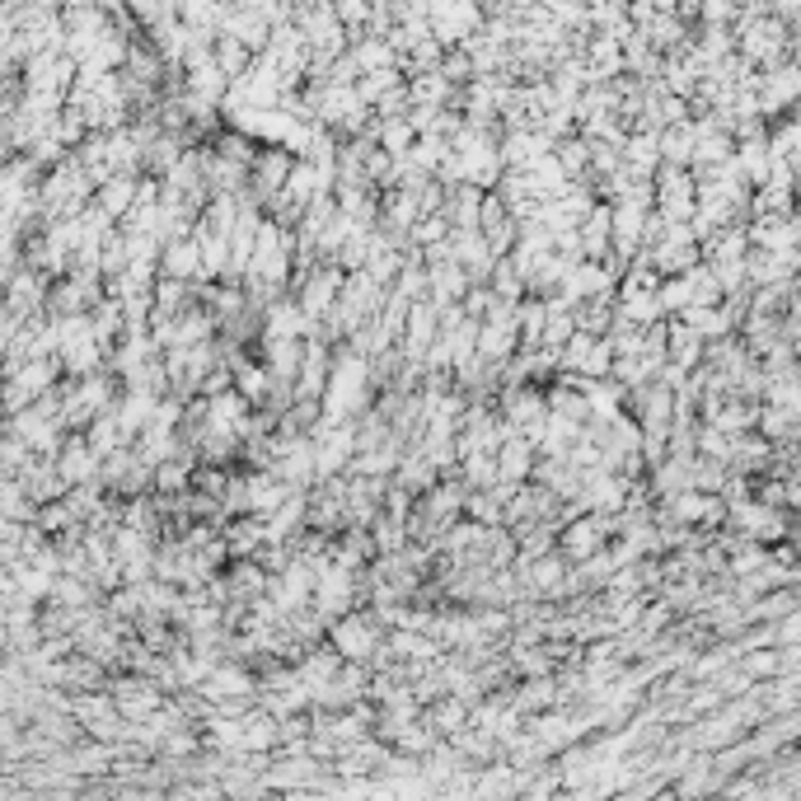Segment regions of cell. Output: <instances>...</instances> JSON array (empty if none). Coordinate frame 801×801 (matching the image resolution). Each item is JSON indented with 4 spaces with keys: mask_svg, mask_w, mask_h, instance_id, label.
Returning a JSON list of instances; mask_svg holds the SVG:
<instances>
[{
    "mask_svg": "<svg viewBox=\"0 0 801 801\" xmlns=\"http://www.w3.org/2000/svg\"><path fill=\"white\" fill-rule=\"evenodd\" d=\"M572 333H577V310H572V305H563V301H558V295H554V301H548V324H544V348H548V352H563V342H567Z\"/></svg>",
    "mask_w": 801,
    "mask_h": 801,
    "instance_id": "44dd1931",
    "label": "cell"
},
{
    "mask_svg": "<svg viewBox=\"0 0 801 801\" xmlns=\"http://www.w3.org/2000/svg\"><path fill=\"white\" fill-rule=\"evenodd\" d=\"M427 272H431V295H427L431 305H437V310L465 305V295H469V286H473V277H469L465 263L446 258V263H427Z\"/></svg>",
    "mask_w": 801,
    "mask_h": 801,
    "instance_id": "ba28073f",
    "label": "cell"
},
{
    "mask_svg": "<svg viewBox=\"0 0 801 801\" xmlns=\"http://www.w3.org/2000/svg\"><path fill=\"white\" fill-rule=\"evenodd\" d=\"M165 277H183V282L202 286V240H197V231L165 244Z\"/></svg>",
    "mask_w": 801,
    "mask_h": 801,
    "instance_id": "9a60e30c",
    "label": "cell"
},
{
    "mask_svg": "<svg viewBox=\"0 0 801 801\" xmlns=\"http://www.w3.org/2000/svg\"><path fill=\"white\" fill-rule=\"evenodd\" d=\"M329 643L348 661H365V666H371L375 652L384 647L380 619H371V614H342V619L329 624Z\"/></svg>",
    "mask_w": 801,
    "mask_h": 801,
    "instance_id": "3957f363",
    "label": "cell"
},
{
    "mask_svg": "<svg viewBox=\"0 0 801 801\" xmlns=\"http://www.w3.org/2000/svg\"><path fill=\"white\" fill-rule=\"evenodd\" d=\"M582 437H586V422L563 418V413H548V427H544V437H539V455H567Z\"/></svg>",
    "mask_w": 801,
    "mask_h": 801,
    "instance_id": "ac0fdd59",
    "label": "cell"
},
{
    "mask_svg": "<svg viewBox=\"0 0 801 801\" xmlns=\"http://www.w3.org/2000/svg\"><path fill=\"white\" fill-rule=\"evenodd\" d=\"M694 301H699V295H694V277H690V272H684V277L661 282V310H666V314H671V310H675V314H684Z\"/></svg>",
    "mask_w": 801,
    "mask_h": 801,
    "instance_id": "cb8c5ba5",
    "label": "cell"
},
{
    "mask_svg": "<svg viewBox=\"0 0 801 801\" xmlns=\"http://www.w3.org/2000/svg\"><path fill=\"white\" fill-rule=\"evenodd\" d=\"M342 286H348V267H342V263H319L310 277L295 286V301L305 305L310 319H324V314H333Z\"/></svg>",
    "mask_w": 801,
    "mask_h": 801,
    "instance_id": "277c9868",
    "label": "cell"
},
{
    "mask_svg": "<svg viewBox=\"0 0 801 801\" xmlns=\"http://www.w3.org/2000/svg\"><path fill=\"white\" fill-rule=\"evenodd\" d=\"M113 690V699H118V713L127 717V722H146L150 713H159V707H165L169 699V690H159V684L150 680V675H141L136 671L131 680H118V684H108Z\"/></svg>",
    "mask_w": 801,
    "mask_h": 801,
    "instance_id": "5b68a950",
    "label": "cell"
},
{
    "mask_svg": "<svg viewBox=\"0 0 801 801\" xmlns=\"http://www.w3.org/2000/svg\"><path fill=\"white\" fill-rule=\"evenodd\" d=\"M460 478L473 488V492H483V488H497L501 483V460H497V450H473L460 460Z\"/></svg>",
    "mask_w": 801,
    "mask_h": 801,
    "instance_id": "d6986e66",
    "label": "cell"
},
{
    "mask_svg": "<svg viewBox=\"0 0 801 801\" xmlns=\"http://www.w3.org/2000/svg\"><path fill=\"white\" fill-rule=\"evenodd\" d=\"M525 582H530V595H539V600H558L563 590H572V563L554 548V554H544V558L530 563Z\"/></svg>",
    "mask_w": 801,
    "mask_h": 801,
    "instance_id": "9c48e42d",
    "label": "cell"
},
{
    "mask_svg": "<svg viewBox=\"0 0 801 801\" xmlns=\"http://www.w3.org/2000/svg\"><path fill=\"white\" fill-rule=\"evenodd\" d=\"M371 389H375V371H371V356H361L352 342L333 352V380L324 389V418L333 422H352L371 408Z\"/></svg>",
    "mask_w": 801,
    "mask_h": 801,
    "instance_id": "6da1fadb",
    "label": "cell"
},
{
    "mask_svg": "<svg viewBox=\"0 0 801 801\" xmlns=\"http://www.w3.org/2000/svg\"><path fill=\"white\" fill-rule=\"evenodd\" d=\"M193 286L197 282L165 277V272H159V282H155V314H183V310L193 305Z\"/></svg>",
    "mask_w": 801,
    "mask_h": 801,
    "instance_id": "ffe728a7",
    "label": "cell"
},
{
    "mask_svg": "<svg viewBox=\"0 0 801 801\" xmlns=\"http://www.w3.org/2000/svg\"><path fill=\"white\" fill-rule=\"evenodd\" d=\"M85 437H89V446H95V450L104 455V460H108L113 450H123V446H136V437H131V431L123 427V418H118V408H108V413H99L95 422L85 427Z\"/></svg>",
    "mask_w": 801,
    "mask_h": 801,
    "instance_id": "e0dca14e",
    "label": "cell"
},
{
    "mask_svg": "<svg viewBox=\"0 0 801 801\" xmlns=\"http://www.w3.org/2000/svg\"><path fill=\"white\" fill-rule=\"evenodd\" d=\"M497 460H501V478H511V483H530L535 465H539V446L530 437H520V431H511V437L501 441Z\"/></svg>",
    "mask_w": 801,
    "mask_h": 801,
    "instance_id": "8fae6325",
    "label": "cell"
},
{
    "mask_svg": "<svg viewBox=\"0 0 801 801\" xmlns=\"http://www.w3.org/2000/svg\"><path fill=\"white\" fill-rule=\"evenodd\" d=\"M141 178H146V174H113L108 183H99L95 202H99V207H104L113 221L123 225V216L136 207V197H141Z\"/></svg>",
    "mask_w": 801,
    "mask_h": 801,
    "instance_id": "7c38bea8",
    "label": "cell"
},
{
    "mask_svg": "<svg viewBox=\"0 0 801 801\" xmlns=\"http://www.w3.org/2000/svg\"><path fill=\"white\" fill-rule=\"evenodd\" d=\"M263 361L272 365V375L282 384H295L301 375V361H305V338H272V342H258Z\"/></svg>",
    "mask_w": 801,
    "mask_h": 801,
    "instance_id": "4fadbf2b",
    "label": "cell"
},
{
    "mask_svg": "<svg viewBox=\"0 0 801 801\" xmlns=\"http://www.w3.org/2000/svg\"><path fill=\"white\" fill-rule=\"evenodd\" d=\"M483 188H473V183H460V188H450V202H446V216L455 231H483Z\"/></svg>",
    "mask_w": 801,
    "mask_h": 801,
    "instance_id": "2e32d148",
    "label": "cell"
},
{
    "mask_svg": "<svg viewBox=\"0 0 801 801\" xmlns=\"http://www.w3.org/2000/svg\"><path fill=\"white\" fill-rule=\"evenodd\" d=\"M57 469H61V478L66 483H99V469H104V455L89 446V437L80 431H66V441H61V450H57Z\"/></svg>",
    "mask_w": 801,
    "mask_h": 801,
    "instance_id": "8992f818",
    "label": "cell"
},
{
    "mask_svg": "<svg viewBox=\"0 0 801 801\" xmlns=\"http://www.w3.org/2000/svg\"><path fill=\"white\" fill-rule=\"evenodd\" d=\"M437 338H441V310L431 305V301H413V310H408V329H403V356L408 361H427V352L437 348Z\"/></svg>",
    "mask_w": 801,
    "mask_h": 801,
    "instance_id": "52a82bcc",
    "label": "cell"
},
{
    "mask_svg": "<svg viewBox=\"0 0 801 801\" xmlns=\"http://www.w3.org/2000/svg\"><path fill=\"white\" fill-rule=\"evenodd\" d=\"M619 530V520L605 516V511H582V516H572L563 530H558V554L567 563H586L590 554H600L605 539Z\"/></svg>",
    "mask_w": 801,
    "mask_h": 801,
    "instance_id": "7a4b0ae2",
    "label": "cell"
},
{
    "mask_svg": "<svg viewBox=\"0 0 801 801\" xmlns=\"http://www.w3.org/2000/svg\"><path fill=\"white\" fill-rule=\"evenodd\" d=\"M295 159L301 155H291L286 146H267V150H258V159H254V188L263 193V202L267 197H277L282 188H286V178H291V169H295Z\"/></svg>",
    "mask_w": 801,
    "mask_h": 801,
    "instance_id": "30bf717a",
    "label": "cell"
},
{
    "mask_svg": "<svg viewBox=\"0 0 801 801\" xmlns=\"http://www.w3.org/2000/svg\"><path fill=\"white\" fill-rule=\"evenodd\" d=\"M582 248L586 258H609L614 248V202H595L590 216L582 221Z\"/></svg>",
    "mask_w": 801,
    "mask_h": 801,
    "instance_id": "5bb4252c",
    "label": "cell"
},
{
    "mask_svg": "<svg viewBox=\"0 0 801 801\" xmlns=\"http://www.w3.org/2000/svg\"><path fill=\"white\" fill-rule=\"evenodd\" d=\"M314 773H319V764L301 750V754H291L286 764L272 769V773H267V783H272V788H295V783L305 788V783H314Z\"/></svg>",
    "mask_w": 801,
    "mask_h": 801,
    "instance_id": "7402d4cb",
    "label": "cell"
},
{
    "mask_svg": "<svg viewBox=\"0 0 801 801\" xmlns=\"http://www.w3.org/2000/svg\"><path fill=\"white\" fill-rule=\"evenodd\" d=\"M548 652H554V647H530V652L520 647V652H516V666H520L525 675H544L548 666H554V656H548Z\"/></svg>",
    "mask_w": 801,
    "mask_h": 801,
    "instance_id": "d4e9b609",
    "label": "cell"
},
{
    "mask_svg": "<svg viewBox=\"0 0 801 801\" xmlns=\"http://www.w3.org/2000/svg\"><path fill=\"white\" fill-rule=\"evenodd\" d=\"M488 286L501 295V301H511V305H516V301H525V295H530V282L520 277V267H516L511 258H501V263L492 267V282H488Z\"/></svg>",
    "mask_w": 801,
    "mask_h": 801,
    "instance_id": "603a6c76",
    "label": "cell"
}]
</instances>
